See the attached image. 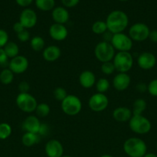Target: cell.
Returning <instances> with one entry per match:
<instances>
[{
	"label": "cell",
	"mask_w": 157,
	"mask_h": 157,
	"mask_svg": "<svg viewBox=\"0 0 157 157\" xmlns=\"http://www.w3.org/2000/svg\"><path fill=\"white\" fill-rule=\"evenodd\" d=\"M108 31L112 34L122 33L129 25V17L121 10H114L108 15L106 20Z\"/></svg>",
	"instance_id": "1"
},
{
	"label": "cell",
	"mask_w": 157,
	"mask_h": 157,
	"mask_svg": "<svg viewBox=\"0 0 157 157\" xmlns=\"http://www.w3.org/2000/svg\"><path fill=\"white\" fill-rule=\"evenodd\" d=\"M123 150L129 157H143L147 153V145L139 137H130L123 144Z\"/></svg>",
	"instance_id": "2"
},
{
	"label": "cell",
	"mask_w": 157,
	"mask_h": 157,
	"mask_svg": "<svg viewBox=\"0 0 157 157\" xmlns=\"http://www.w3.org/2000/svg\"><path fill=\"white\" fill-rule=\"evenodd\" d=\"M95 58L101 63L112 61L115 55V50L110 42L100 41L95 45L94 49Z\"/></svg>",
	"instance_id": "3"
},
{
	"label": "cell",
	"mask_w": 157,
	"mask_h": 157,
	"mask_svg": "<svg viewBox=\"0 0 157 157\" xmlns=\"http://www.w3.org/2000/svg\"><path fill=\"white\" fill-rule=\"evenodd\" d=\"M129 125L133 133L140 135L147 134L152 129L150 121L143 115H132L129 121Z\"/></svg>",
	"instance_id": "4"
},
{
	"label": "cell",
	"mask_w": 157,
	"mask_h": 157,
	"mask_svg": "<svg viewBox=\"0 0 157 157\" xmlns=\"http://www.w3.org/2000/svg\"><path fill=\"white\" fill-rule=\"evenodd\" d=\"M116 71L119 73H127L133 66V57L129 52H118L112 60Z\"/></svg>",
	"instance_id": "5"
},
{
	"label": "cell",
	"mask_w": 157,
	"mask_h": 157,
	"mask_svg": "<svg viewBox=\"0 0 157 157\" xmlns=\"http://www.w3.org/2000/svg\"><path fill=\"white\" fill-rule=\"evenodd\" d=\"M83 104L78 97L73 94L68 96L61 102V108L63 113L68 116H75L82 110Z\"/></svg>",
	"instance_id": "6"
},
{
	"label": "cell",
	"mask_w": 157,
	"mask_h": 157,
	"mask_svg": "<svg viewBox=\"0 0 157 157\" xmlns=\"http://www.w3.org/2000/svg\"><path fill=\"white\" fill-rule=\"evenodd\" d=\"M16 105L25 113H32L36 109L38 103L34 96L29 93H19L15 99Z\"/></svg>",
	"instance_id": "7"
},
{
	"label": "cell",
	"mask_w": 157,
	"mask_h": 157,
	"mask_svg": "<svg viewBox=\"0 0 157 157\" xmlns=\"http://www.w3.org/2000/svg\"><path fill=\"white\" fill-rule=\"evenodd\" d=\"M110 43L118 52H129L133 46V41L123 32L113 34Z\"/></svg>",
	"instance_id": "8"
},
{
	"label": "cell",
	"mask_w": 157,
	"mask_h": 157,
	"mask_svg": "<svg viewBox=\"0 0 157 157\" xmlns=\"http://www.w3.org/2000/svg\"><path fill=\"white\" fill-rule=\"evenodd\" d=\"M149 26L143 22H137L132 25L129 29V36L133 41H144L149 38Z\"/></svg>",
	"instance_id": "9"
},
{
	"label": "cell",
	"mask_w": 157,
	"mask_h": 157,
	"mask_svg": "<svg viewBox=\"0 0 157 157\" xmlns=\"http://www.w3.org/2000/svg\"><path fill=\"white\" fill-rule=\"evenodd\" d=\"M109 98L105 94L95 93L90 97L88 102L89 109L92 111L99 113L106 110L109 106Z\"/></svg>",
	"instance_id": "10"
},
{
	"label": "cell",
	"mask_w": 157,
	"mask_h": 157,
	"mask_svg": "<svg viewBox=\"0 0 157 157\" xmlns=\"http://www.w3.org/2000/svg\"><path fill=\"white\" fill-rule=\"evenodd\" d=\"M29 64V61L26 57L18 55L9 61V68L13 72L14 75H21L27 71Z\"/></svg>",
	"instance_id": "11"
},
{
	"label": "cell",
	"mask_w": 157,
	"mask_h": 157,
	"mask_svg": "<svg viewBox=\"0 0 157 157\" xmlns=\"http://www.w3.org/2000/svg\"><path fill=\"white\" fill-rule=\"evenodd\" d=\"M37 15L32 9H25L22 11L19 15V22L26 29H32L37 23Z\"/></svg>",
	"instance_id": "12"
},
{
	"label": "cell",
	"mask_w": 157,
	"mask_h": 157,
	"mask_svg": "<svg viewBox=\"0 0 157 157\" xmlns=\"http://www.w3.org/2000/svg\"><path fill=\"white\" fill-rule=\"evenodd\" d=\"M137 64L143 70H151L156 64V58L151 52H143L137 58Z\"/></svg>",
	"instance_id": "13"
},
{
	"label": "cell",
	"mask_w": 157,
	"mask_h": 157,
	"mask_svg": "<svg viewBox=\"0 0 157 157\" xmlns=\"http://www.w3.org/2000/svg\"><path fill=\"white\" fill-rule=\"evenodd\" d=\"M45 153L48 157H62L64 153L62 144L58 140H50L45 146Z\"/></svg>",
	"instance_id": "14"
},
{
	"label": "cell",
	"mask_w": 157,
	"mask_h": 157,
	"mask_svg": "<svg viewBox=\"0 0 157 157\" xmlns=\"http://www.w3.org/2000/svg\"><path fill=\"white\" fill-rule=\"evenodd\" d=\"M49 33L52 39L57 41H64L68 36L67 28L65 25L54 23L50 26Z\"/></svg>",
	"instance_id": "15"
},
{
	"label": "cell",
	"mask_w": 157,
	"mask_h": 157,
	"mask_svg": "<svg viewBox=\"0 0 157 157\" xmlns=\"http://www.w3.org/2000/svg\"><path fill=\"white\" fill-rule=\"evenodd\" d=\"M131 78L127 73H118L112 80V86L118 91H124L129 87Z\"/></svg>",
	"instance_id": "16"
},
{
	"label": "cell",
	"mask_w": 157,
	"mask_h": 157,
	"mask_svg": "<svg viewBox=\"0 0 157 157\" xmlns=\"http://www.w3.org/2000/svg\"><path fill=\"white\" fill-rule=\"evenodd\" d=\"M41 124L42 123L40 122L38 117L31 115V116H28L23 121L22 128L24 130L25 133H38Z\"/></svg>",
	"instance_id": "17"
},
{
	"label": "cell",
	"mask_w": 157,
	"mask_h": 157,
	"mask_svg": "<svg viewBox=\"0 0 157 157\" xmlns=\"http://www.w3.org/2000/svg\"><path fill=\"white\" fill-rule=\"evenodd\" d=\"M78 82L83 88L89 89L95 85L96 78L93 72L91 71H83L78 76Z\"/></svg>",
	"instance_id": "18"
},
{
	"label": "cell",
	"mask_w": 157,
	"mask_h": 157,
	"mask_svg": "<svg viewBox=\"0 0 157 157\" xmlns=\"http://www.w3.org/2000/svg\"><path fill=\"white\" fill-rule=\"evenodd\" d=\"M132 116V110L126 107H119L112 111L113 119L119 123L128 122L131 119Z\"/></svg>",
	"instance_id": "19"
},
{
	"label": "cell",
	"mask_w": 157,
	"mask_h": 157,
	"mask_svg": "<svg viewBox=\"0 0 157 157\" xmlns=\"http://www.w3.org/2000/svg\"><path fill=\"white\" fill-rule=\"evenodd\" d=\"M52 20L57 24L65 25L69 19V13L65 7L58 6L52 11Z\"/></svg>",
	"instance_id": "20"
},
{
	"label": "cell",
	"mask_w": 157,
	"mask_h": 157,
	"mask_svg": "<svg viewBox=\"0 0 157 157\" xmlns=\"http://www.w3.org/2000/svg\"><path fill=\"white\" fill-rule=\"evenodd\" d=\"M61 49L57 45H49L42 51V57L45 61L48 62H54L61 56Z\"/></svg>",
	"instance_id": "21"
},
{
	"label": "cell",
	"mask_w": 157,
	"mask_h": 157,
	"mask_svg": "<svg viewBox=\"0 0 157 157\" xmlns=\"http://www.w3.org/2000/svg\"><path fill=\"white\" fill-rule=\"evenodd\" d=\"M41 136L38 133H25L22 136V143L26 147H31L38 144Z\"/></svg>",
	"instance_id": "22"
},
{
	"label": "cell",
	"mask_w": 157,
	"mask_h": 157,
	"mask_svg": "<svg viewBox=\"0 0 157 157\" xmlns=\"http://www.w3.org/2000/svg\"><path fill=\"white\" fill-rule=\"evenodd\" d=\"M146 107H147L146 101L142 98H138L134 101L132 104V115H143Z\"/></svg>",
	"instance_id": "23"
},
{
	"label": "cell",
	"mask_w": 157,
	"mask_h": 157,
	"mask_svg": "<svg viewBox=\"0 0 157 157\" xmlns=\"http://www.w3.org/2000/svg\"><path fill=\"white\" fill-rule=\"evenodd\" d=\"M5 52L7 55L8 58H13L15 57L18 56V53H19V48L18 45L14 41H9L7 44L5 45L3 48Z\"/></svg>",
	"instance_id": "24"
},
{
	"label": "cell",
	"mask_w": 157,
	"mask_h": 157,
	"mask_svg": "<svg viewBox=\"0 0 157 157\" xmlns=\"http://www.w3.org/2000/svg\"><path fill=\"white\" fill-rule=\"evenodd\" d=\"M55 0H35V6L37 9L42 12L52 11L55 8Z\"/></svg>",
	"instance_id": "25"
},
{
	"label": "cell",
	"mask_w": 157,
	"mask_h": 157,
	"mask_svg": "<svg viewBox=\"0 0 157 157\" xmlns=\"http://www.w3.org/2000/svg\"><path fill=\"white\" fill-rule=\"evenodd\" d=\"M30 46L34 52H42L45 48V41L42 37L34 36L30 39Z\"/></svg>",
	"instance_id": "26"
},
{
	"label": "cell",
	"mask_w": 157,
	"mask_h": 157,
	"mask_svg": "<svg viewBox=\"0 0 157 157\" xmlns=\"http://www.w3.org/2000/svg\"><path fill=\"white\" fill-rule=\"evenodd\" d=\"M14 80V73L9 68H4L0 72V82L5 85L10 84Z\"/></svg>",
	"instance_id": "27"
},
{
	"label": "cell",
	"mask_w": 157,
	"mask_h": 157,
	"mask_svg": "<svg viewBox=\"0 0 157 157\" xmlns=\"http://www.w3.org/2000/svg\"><path fill=\"white\" fill-rule=\"evenodd\" d=\"M35 112L36 113V117L40 118H45L49 116V113H50V107L46 103L38 104Z\"/></svg>",
	"instance_id": "28"
},
{
	"label": "cell",
	"mask_w": 157,
	"mask_h": 157,
	"mask_svg": "<svg viewBox=\"0 0 157 157\" xmlns=\"http://www.w3.org/2000/svg\"><path fill=\"white\" fill-rule=\"evenodd\" d=\"M92 31L96 35H103L108 31L106 21H96L92 24Z\"/></svg>",
	"instance_id": "29"
},
{
	"label": "cell",
	"mask_w": 157,
	"mask_h": 157,
	"mask_svg": "<svg viewBox=\"0 0 157 157\" xmlns=\"http://www.w3.org/2000/svg\"><path fill=\"white\" fill-rule=\"evenodd\" d=\"M110 87V83L106 78H99L95 83V88L98 93L105 94Z\"/></svg>",
	"instance_id": "30"
},
{
	"label": "cell",
	"mask_w": 157,
	"mask_h": 157,
	"mask_svg": "<svg viewBox=\"0 0 157 157\" xmlns=\"http://www.w3.org/2000/svg\"><path fill=\"white\" fill-rule=\"evenodd\" d=\"M12 127L7 123L0 124V140H6L12 134Z\"/></svg>",
	"instance_id": "31"
},
{
	"label": "cell",
	"mask_w": 157,
	"mask_h": 157,
	"mask_svg": "<svg viewBox=\"0 0 157 157\" xmlns=\"http://www.w3.org/2000/svg\"><path fill=\"white\" fill-rule=\"evenodd\" d=\"M101 71L106 75H112V74L115 71V66H114L112 61H108V62L102 63Z\"/></svg>",
	"instance_id": "32"
},
{
	"label": "cell",
	"mask_w": 157,
	"mask_h": 157,
	"mask_svg": "<svg viewBox=\"0 0 157 157\" xmlns=\"http://www.w3.org/2000/svg\"><path fill=\"white\" fill-rule=\"evenodd\" d=\"M53 96L55 100L62 102L68 96V94L64 87H58L55 88V90H53Z\"/></svg>",
	"instance_id": "33"
},
{
	"label": "cell",
	"mask_w": 157,
	"mask_h": 157,
	"mask_svg": "<svg viewBox=\"0 0 157 157\" xmlns=\"http://www.w3.org/2000/svg\"><path fill=\"white\" fill-rule=\"evenodd\" d=\"M147 91L151 96L157 98V78L152 80L147 84Z\"/></svg>",
	"instance_id": "34"
},
{
	"label": "cell",
	"mask_w": 157,
	"mask_h": 157,
	"mask_svg": "<svg viewBox=\"0 0 157 157\" xmlns=\"http://www.w3.org/2000/svg\"><path fill=\"white\" fill-rule=\"evenodd\" d=\"M9 41V34L6 30L0 29V48H3Z\"/></svg>",
	"instance_id": "35"
},
{
	"label": "cell",
	"mask_w": 157,
	"mask_h": 157,
	"mask_svg": "<svg viewBox=\"0 0 157 157\" xmlns=\"http://www.w3.org/2000/svg\"><path fill=\"white\" fill-rule=\"evenodd\" d=\"M49 133H50V127H49V125H48L47 124L42 123L41 126L39 127V130H38V134L41 137H44V136H48Z\"/></svg>",
	"instance_id": "36"
},
{
	"label": "cell",
	"mask_w": 157,
	"mask_h": 157,
	"mask_svg": "<svg viewBox=\"0 0 157 157\" xmlns=\"http://www.w3.org/2000/svg\"><path fill=\"white\" fill-rule=\"evenodd\" d=\"M9 58L5 52L4 49L0 48V66L6 68V66L9 67Z\"/></svg>",
	"instance_id": "37"
},
{
	"label": "cell",
	"mask_w": 157,
	"mask_h": 157,
	"mask_svg": "<svg viewBox=\"0 0 157 157\" xmlns=\"http://www.w3.org/2000/svg\"><path fill=\"white\" fill-rule=\"evenodd\" d=\"M17 38L21 42H26L30 39V33L27 29H25L22 32L17 34Z\"/></svg>",
	"instance_id": "38"
},
{
	"label": "cell",
	"mask_w": 157,
	"mask_h": 157,
	"mask_svg": "<svg viewBox=\"0 0 157 157\" xmlns=\"http://www.w3.org/2000/svg\"><path fill=\"white\" fill-rule=\"evenodd\" d=\"M18 88L19 90V93H29L30 85L27 81H22L18 84Z\"/></svg>",
	"instance_id": "39"
},
{
	"label": "cell",
	"mask_w": 157,
	"mask_h": 157,
	"mask_svg": "<svg viewBox=\"0 0 157 157\" xmlns=\"http://www.w3.org/2000/svg\"><path fill=\"white\" fill-rule=\"evenodd\" d=\"M65 8H73L79 3V0H61Z\"/></svg>",
	"instance_id": "40"
},
{
	"label": "cell",
	"mask_w": 157,
	"mask_h": 157,
	"mask_svg": "<svg viewBox=\"0 0 157 157\" xmlns=\"http://www.w3.org/2000/svg\"><path fill=\"white\" fill-rule=\"evenodd\" d=\"M135 90L139 92V93H145L147 91V84L144 82H139L136 84L135 86Z\"/></svg>",
	"instance_id": "41"
},
{
	"label": "cell",
	"mask_w": 157,
	"mask_h": 157,
	"mask_svg": "<svg viewBox=\"0 0 157 157\" xmlns=\"http://www.w3.org/2000/svg\"><path fill=\"white\" fill-rule=\"evenodd\" d=\"M34 0H15L17 4L19 6L23 8H26L30 6Z\"/></svg>",
	"instance_id": "42"
},
{
	"label": "cell",
	"mask_w": 157,
	"mask_h": 157,
	"mask_svg": "<svg viewBox=\"0 0 157 157\" xmlns=\"http://www.w3.org/2000/svg\"><path fill=\"white\" fill-rule=\"evenodd\" d=\"M25 28L23 27L22 25L21 24V23L19 22V21H17V22H15V24L13 25V30L14 32H15L16 34L19 33V32H22L23 30H25Z\"/></svg>",
	"instance_id": "43"
},
{
	"label": "cell",
	"mask_w": 157,
	"mask_h": 157,
	"mask_svg": "<svg viewBox=\"0 0 157 157\" xmlns=\"http://www.w3.org/2000/svg\"><path fill=\"white\" fill-rule=\"evenodd\" d=\"M149 39L152 42L157 43V30L154 29V30L150 31L149 35Z\"/></svg>",
	"instance_id": "44"
},
{
	"label": "cell",
	"mask_w": 157,
	"mask_h": 157,
	"mask_svg": "<svg viewBox=\"0 0 157 157\" xmlns=\"http://www.w3.org/2000/svg\"><path fill=\"white\" fill-rule=\"evenodd\" d=\"M143 157H157V155L152 153H146V155Z\"/></svg>",
	"instance_id": "45"
},
{
	"label": "cell",
	"mask_w": 157,
	"mask_h": 157,
	"mask_svg": "<svg viewBox=\"0 0 157 157\" xmlns=\"http://www.w3.org/2000/svg\"><path fill=\"white\" fill-rule=\"evenodd\" d=\"M100 157H114V156H111V155H109V154H104V155H103V156H101Z\"/></svg>",
	"instance_id": "46"
},
{
	"label": "cell",
	"mask_w": 157,
	"mask_h": 157,
	"mask_svg": "<svg viewBox=\"0 0 157 157\" xmlns=\"http://www.w3.org/2000/svg\"><path fill=\"white\" fill-rule=\"evenodd\" d=\"M62 157H72V156H69V155H66V156H64V155H63L62 156Z\"/></svg>",
	"instance_id": "47"
},
{
	"label": "cell",
	"mask_w": 157,
	"mask_h": 157,
	"mask_svg": "<svg viewBox=\"0 0 157 157\" xmlns=\"http://www.w3.org/2000/svg\"><path fill=\"white\" fill-rule=\"evenodd\" d=\"M119 1H120V2H126V1H128V0H119Z\"/></svg>",
	"instance_id": "48"
},
{
	"label": "cell",
	"mask_w": 157,
	"mask_h": 157,
	"mask_svg": "<svg viewBox=\"0 0 157 157\" xmlns=\"http://www.w3.org/2000/svg\"><path fill=\"white\" fill-rule=\"evenodd\" d=\"M156 150H157V142H156Z\"/></svg>",
	"instance_id": "49"
}]
</instances>
